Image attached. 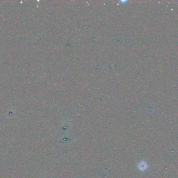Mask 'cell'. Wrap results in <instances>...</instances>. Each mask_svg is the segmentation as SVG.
I'll return each instance as SVG.
<instances>
[{"label":"cell","instance_id":"obj_1","mask_svg":"<svg viewBox=\"0 0 178 178\" xmlns=\"http://www.w3.org/2000/svg\"><path fill=\"white\" fill-rule=\"evenodd\" d=\"M148 167V164L146 162L144 161H142L141 162H140L138 165V168L139 169V170L142 171V172H144V171L147 170Z\"/></svg>","mask_w":178,"mask_h":178}]
</instances>
